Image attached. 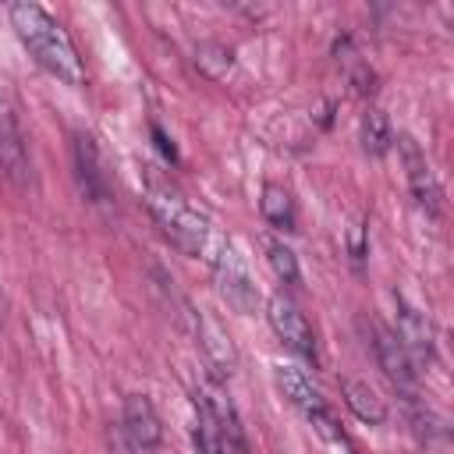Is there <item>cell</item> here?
<instances>
[{"label":"cell","mask_w":454,"mask_h":454,"mask_svg":"<svg viewBox=\"0 0 454 454\" xmlns=\"http://www.w3.org/2000/svg\"><path fill=\"white\" fill-rule=\"evenodd\" d=\"M11 28L18 32L21 46L35 57L39 67H46L50 74H57L60 82L67 85H82L85 82V64L71 43V35L64 32V25L46 14L39 4L32 0H21V4H11Z\"/></svg>","instance_id":"6da1fadb"},{"label":"cell","mask_w":454,"mask_h":454,"mask_svg":"<svg viewBox=\"0 0 454 454\" xmlns=\"http://www.w3.org/2000/svg\"><path fill=\"white\" fill-rule=\"evenodd\" d=\"M142 199H145L149 216L156 220V227L163 231V238L174 248H181L184 255H199L202 252L209 223L163 170H156V167L142 170Z\"/></svg>","instance_id":"7a4b0ae2"},{"label":"cell","mask_w":454,"mask_h":454,"mask_svg":"<svg viewBox=\"0 0 454 454\" xmlns=\"http://www.w3.org/2000/svg\"><path fill=\"white\" fill-rule=\"evenodd\" d=\"M195 447L202 454H245V433L223 383L206 376L195 387Z\"/></svg>","instance_id":"3957f363"},{"label":"cell","mask_w":454,"mask_h":454,"mask_svg":"<svg viewBox=\"0 0 454 454\" xmlns=\"http://www.w3.org/2000/svg\"><path fill=\"white\" fill-rule=\"evenodd\" d=\"M0 174L14 188H28L32 184V160H28L25 131H21L14 99L4 89V82H0Z\"/></svg>","instance_id":"277c9868"},{"label":"cell","mask_w":454,"mask_h":454,"mask_svg":"<svg viewBox=\"0 0 454 454\" xmlns=\"http://www.w3.org/2000/svg\"><path fill=\"white\" fill-rule=\"evenodd\" d=\"M213 277H216V287L231 309H238V312L255 309V280H252V270H248V262L234 241L220 245V252L213 259Z\"/></svg>","instance_id":"5b68a950"},{"label":"cell","mask_w":454,"mask_h":454,"mask_svg":"<svg viewBox=\"0 0 454 454\" xmlns=\"http://www.w3.org/2000/svg\"><path fill=\"white\" fill-rule=\"evenodd\" d=\"M277 387H280V394L319 429V433H326V436H340V429H333V415H330V408H326V401H323V394L316 390V383L298 369V365H277Z\"/></svg>","instance_id":"8992f818"},{"label":"cell","mask_w":454,"mask_h":454,"mask_svg":"<svg viewBox=\"0 0 454 454\" xmlns=\"http://www.w3.org/2000/svg\"><path fill=\"white\" fill-rule=\"evenodd\" d=\"M266 319H270L273 333L280 337V344H284L287 351H294V355L316 362V333H312L305 312H301L284 291L270 294V301H266Z\"/></svg>","instance_id":"52a82bcc"},{"label":"cell","mask_w":454,"mask_h":454,"mask_svg":"<svg viewBox=\"0 0 454 454\" xmlns=\"http://www.w3.org/2000/svg\"><path fill=\"white\" fill-rule=\"evenodd\" d=\"M71 156H74V177H78V188L89 202L103 206L110 202V174L103 167V156H99V145L89 131H74V142H71Z\"/></svg>","instance_id":"ba28073f"},{"label":"cell","mask_w":454,"mask_h":454,"mask_svg":"<svg viewBox=\"0 0 454 454\" xmlns=\"http://www.w3.org/2000/svg\"><path fill=\"white\" fill-rule=\"evenodd\" d=\"M121 422H124V436L131 443V450L138 454H156L160 447V415L153 408V401L145 394H128L124 397V411H121Z\"/></svg>","instance_id":"9c48e42d"},{"label":"cell","mask_w":454,"mask_h":454,"mask_svg":"<svg viewBox=\"0 0 454 454\" xmlns=\"http://www.w3.org/2000/svg\"><path fill=\"white\" fill-rule=\"evenodd\" d=\"M372 348H376V362H380V369L387 372V380H390L397 390H404V397H408V394L415 390L419 372H415L411 355H408L404 344L397 340V333L376 323V326H372Z\"/></svg>","instance_id":"30bf717a"},{"label":"cell","mask_w":454,"mask_h":454,"mask_svg":"<svg viewBox=\"0 0 454 454\" xmlns=\"http://www.w3.org/2000/svg\"><path fill=\"white\" fill-rule=\"evenodd\" d=\"M401 160H404V170H408V188H411V195H415V202L429 213V216H440V209H443V195H440V184H436V177H433V170H429V163H426V153L404 135L401 138Z\"/></svg>","instance_id":"8fae6325"},{"label":"cell","mask_w":454,"mask_h":454,"mask_svg":"<svg viewBox=\"0 0 454 454\" xmlns=\"http://www.w3.org/2000/svg\"><path fill=\"white\" fill-rule=\"evenodd\" d=\"M401 305V312H397V340L404 344V351L408 355H419V358H433V326H429V319L419 312V309H411V305H404V301H397Z\"/></svg>","instance_id":"7c38bea8"},{"label":"cell","mask_w":454,"mask_h":454,"mask_svg":"<svg viewBox=\"0 0 454 454\" xmlns=\"http://www.w3.org/2000/svg\"><path fill=\"white\" fill-rule=\"evenodd\" d=\"M199 344H202L206 358L213 362V369H216L220 376H231V372L238 369V355H234V348H231V337H227L213 319H202V316H199Z\"/></svg>","instance_id":"4fadbf2b"},{"label":"cell","mask_w":454,"mask_h":454,"mask_svg":"<svg viewBox=\"0 0 454 454\" xmlns=\"http://www.w3.org/2000/svg\"><path fill=\"white\" fill-rule=\"evenodd\" d=\"M344 404L351 408L355 419H362V422H369V426H380V422L387 419L383 401H380L376 390H372L369 383H362V380H344Z\"/></svg>","instance_id":"5bb4252c"},{"label":"cell","mask_w":454,"mask_h":454,"mask_svg":"<svg viewBox=\"0 0 454 454\" xmlns=\"http://www.w3.org/2000/svg\"><path fill=\"white\" fill-rule=\"evenodd\" d=\"M262 216H266V223L270 227H277V231H294V223H298V216H294V199H291V192L284 188V184H262Z\"/></svg>","instance_id":"9a60e30c"},{"label":"cell","mask_w":454,"mask_h":454,"mask_svg":"<svg viewBox=\"0 0 454 454\" xmlns=\"http://www.w3.org/2000/svg\"><path fill=\"white\" fill-rule=\"evenodd\" d=\"M358 135H362V149H365V153H372V156L387 153V149H390V142H394L390 121H387V114H383V110H376V106H369V110L362 114Z\"/></svg>","instance_id":"2e32d148"},{"label":"cell","mask_w":454,"mask_h":454,"mask_svg":"<svg viewBox=\"0 0 454 454\" xmlns=\"http://www.w3.org/2000/svg\"><path fill=\"white\" fill-rule=\"evenodd\" d=\"M262 248H266V259H270L273 273L284 284H298V259H294V252L280 238H262Z\"/></svg>","instance_id":"e0dca14e"},{"label":"cell","mask_w":454,"mask_h":454,"mask_svg":"<svg viewBox=\"0 0 454 454\" xmlns=\"http://www.w3.org/2000/svg\"><path fill=\"white\" fill-rule=\"evenodd\" d=\"M195 64L209 74V78H223L231 71V50L223 43H199L195 46Z\"/></svg>","instance_id":"ac0fdd59"},{"label":"cell","mask_w":454,"mask_h":454,"mask_svg":"<svg viewBox=\"0 0 454 454\" xmlns=\"http://www.w3.org/2000/svg\"><path fill=\"white\" fill-rule=\"evenodd\" d=\"M153 138H156V149L174 163V160H177V149H174V142L163 135V128H160V124H153Z\"/></svg>","instance_id":"d6986e66"}]
</instances>
